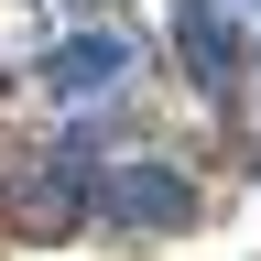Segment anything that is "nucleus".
<instances>
[{
  "mask_svg": "<svg viewBox=\"0 0 261 261\" xmlns=\"http://www.w3.org/2000/svg\"><path fill=\"white\" fill-rule=\"evenodd\" d=\"M0 218L22 228V240H65V228L87 218V163L55 152V163H11L0 174Z\"/></svg>",
  "mask_w": 261,
  "mask_h": 261,
  "instance_id": "obj_1",
  "label": "nucleus"
},
{
  "mask_svg": "<svg viewBox=\"0 0 261 261\" xmlns=\"http://www.w3.org/2000/svg\"><path fill=\"white\" fill-rule=\"evenodd\" d=\"M109 218L163 240V228H185V218H196V185L174 174V163H120V174H109Z\"/></svg>",
  "mask_w": 261,
  "mask_h": 261,
  "instance_id": "obj_2",
  "label": "nucleus"
},
{
  "mask_svg": "<svg viewBox=\"0 0 261 261\" xmlns=\"http://www.w3.org/2000/svg\"><path fill=\"white\" fill-rule=\"evenodd\" d=\"M130 65H142V44H130V33H76V44H55V55H44V98L130 87Z\"/></svg>",
  "mask_w": 261,
  "mask_h": 261,
  "instance_id": "obj_3",
  "label": "nucleus"
},
{
  "mask_svg": "<svg viewBox=\"0 0 261 261\" xmlns=\"http://www.w3.org/2000/svg\"><path fill=\"white\" fill-rule=\"evenodd\" d=\"M174 55H185V76L207 87V98H228L250 44H240V22H228V11H207V0H196V11H174Z\"/></svg>",
  "mask_w": 261,
  "mask_h": 261,
  "instance_id": "obj_4",
  "label": "nucleus"
}]
</instances>
